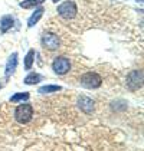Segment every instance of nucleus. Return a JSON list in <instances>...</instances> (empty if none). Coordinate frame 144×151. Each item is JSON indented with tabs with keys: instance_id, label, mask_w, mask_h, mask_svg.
Returning <instances> with one entry per match:
<instances>
[{
	"instance_id": "f257e3e1",
	"label": "nucleus",
	"mask_w": 144,
	"mask_h": 151,
	"mask_svg": "<svg viewBox=\"0 0 144 151\" xmlns=\"http://www.w3.org/2000/svg\"><path fill=\"white\" fill-rule=\"evenodd\" d=\"M32 115H33V108H32V105L29 104L19 105L16 108V111H14V118L20 124H27L32 119Z\"/></svg>"
},
{
	"instance_id": "f03ea898",
	"label": "nucleus",
	"mask_w": 144,
	"mask_h": 151,
	"mask_svg": "<svg viewBox=\"0 0 144 151\" xmlns=\"http://www.w3.org/2000/svg\"><path fill=\"white\" fill-rule=\"evenodd\" d=\"M81 85L85 86V88H89V89H95V88H99L101 83H102V79L101 76L95 73V72H86L81 76Z\"/></svg>"
},
{
	"instance_id": "7ed1b4c3",
	"label": "nucleus",
	"mask_w": 144,
	"mask_h": 151,
	"mask_svg": "<svg viewBox=\"0 0 144 151\" xmlns=\"http://www.w3.org/2000/svg\"><path fill=\"white\" fill-rule=\"evenodd\" d=\"M58 14H59L60 17H63V19H66V20H69V19H73L75 16H76V12H78V9H76V4L73 3V1H63L62 4L58 6Z\"/></svg>"
},
{
	"instance_id": "20e7f679",
	"label": "nucleus",
	"mask_w": 144,
	"mask_h": 151,
	"mask_svg": "<svg viewBox=\"0 0 144 151\" xmlns=\"http://www.w3.org/2000/svg\"><path fill=\"white\" fill-rule=\"evenodd\" d=\"M52 69L55 70V73H58V75H65L71 69V62L65 56H58L52 62Z\"/></svg>"
},
{
	"instance_id": "39448f33",
	"label": "nucleus",
	"mask_w": 144,
	"mask_h": 151,
	"mask_svg": "<svg viewBox=\"0 0 144 151\" xmlns=\"http://www.w3.org/2000/svg\"><path fill=\"white\" fill-rule=\"evenodd\" d=\"M127 86L131 91H137L143 86V72L141 70H132L127 76Z\"/></svg>"
},
{
	"instance_id": "423d86ee",
	"label": "nucleus",
	"mask_w": 144,
	"mask_h": 151,
	"mask_svg": "<svg viewBox=\"0 0 144 151\" xmlns=\"http://www.w3.org/2000/svg\"><path fill=\"white\" fill-rule=\"evenodd\" d=\"M42 45L45 49H49V50H55L60 46V40L59 37L52 33V32H45L42 35Z\"/></svg>"
},
{
	"instance_id": "0eeeda50",
	"label": "nucleus",
	"mask_w": 144,
	"mask_h": 151,
	"mask_svg": "<svg viewBox=\"0 0 144 151\" xmlns=\"http://www.w3.org/2000/svg\"><path fill=\"white\" fill-rule=\"evenodd\" d=\"M78 105H79V108H81V111L85 112V114H92L94 112V108H95V105H94V101L91 99V98H88V96H79V99H78Z\"/></svg>"
},
{
	"instance_id": "6e6552de",
	"label": "nucleus",
	"mask_w": 144,
	"mask_h": 151,
	"mask_svg": "<svg viewBox=\"0 0 144 151\" xmlns=\"http://www.w3.org/2000/svg\"><path fill=\"white\" fill-rule=\"evenodd\" d=\"M16 66H17V53H12L10 58L7 59V63H6V78H9L14 72Z\"/></svg>"
},
{
	"instance_id": "1a4fd4ad",
	"label": "nucleus",
	"mask_w": 144,
	"mask_h": 151,
	"mask_svg": "<svg viewBox=\"0 0 144 151\" xmlns=\"http://www.w3.org/2000/svg\"><path fill=\"white\" fill-rule=\"evenodd\" d=\"M13 24H14V20H13L12 16H3L0 20V32L6 33L9 29H12Z\"/></svg>"
},
{
	"instance_id": "9d476101",
	"label": "nucleus",
	"mask_w": 144,
	"mask_h": 151,
	"mask_svg": "<svg viewBox=\"0 0 144 151\" xmlns=\"http://www.w3.org/2000/svg\"><path fill=\"white\" fill-rule=\"evenodd\" d=\"M43 12H45V9H43V7H37L35 12H33V14L29 17V20H27V26H29V27H33V26L40 20V17L43 16Z\"/></svg>"
},
{
	"instance_id": "9b49d317",
	"label": "nucleus",
	"mask_w": 144,
	"mask_h": 151,
	"mask_svg": "<svg viewBox=\"0 0 144 151\" xmlns=\"http://www.w3.org/2000/svg\"><path fill=\"white\" fill-rule=\"evenodd\" d=\"M40 79H42V76L39 75V73H29L26 78H24V83L26 85H35V83H37V82H40Z\"/></svg>"
},
{
	"instance_id": "f8f14e48",
	"label": "nucleus",
	"mask_w": 144,
	"mask_h": 151,
	"mask_svg": "<svg viewBox=\"0 0 144 151\" xmlns=\"http://www.w3.org/2000/svg\"><path fill=\"white\" fill-rule=\"evenodd\" d=\"M45 0H23L20 1V7L23 9H32V7H36L37 4H42Z\"/></svg>"
},
{
	"instance_id": "ddd939ff",
	"label": "nucleus",
	"mask_w": 144,
	"mask_h": 151,
	"mask_svg": "<svg viewBox=\"0 0 144 151\" xmlns=\"http://www.w3.org/2000/svg\"><path fill=\"white\" fill-rule=\"evenodd\" d=\"M60 89H62V88H60L59 85H45V86H40V88H39V92L50 93V92H58Z\"/></svg>"
},
{
	"instance_id": "4468645a",
	"label": "nucleus",
	"mask_w": 144,
	"mask_h": 151,
	"mask_svg": "<svg viewBox=\"0 0 144 151\" xmlns=\"http://www.w3.org/2000/svg\"><path fill=\"white\" fill-rule=\"evenodd\" d=\"M33 59H35V50L30 49V50L27 52V55H26V59H24V68H26V69H30V68H32Z\"/></svg>"
},
{
	"instance_id": "2eb2a0df",
	"label": "nucleus",
	"mask_w": 144,
	"mask_h": 151,
	"mask_svg": "<svg viewBox=\"0 0 144 151\" xmlns=\"http://www.w3.org/2000/svg\"><path fill=\"white\" fill-rule=\"evenodd\" d=\"M26 99H29V93L27 92L16 93V95H13L12 98H10L12 102H19V101H26Z\"/></svg>"
},
{
	"instance_id": "dca6fc26",
	"label": "nucleus",
	"mask_w": 144,
	"mask_h": 151,
	"mask_svg": "<svg viewBox=\"0 0 144 151\" xmlns=\"http://www.w3.org/2000/svg\"><path fill=\"white\" fill-rule=\"evenodd\" d=\"M52 1H53V3H58V1H60V0H52Z\"/></svg>"
}]
</instances>
